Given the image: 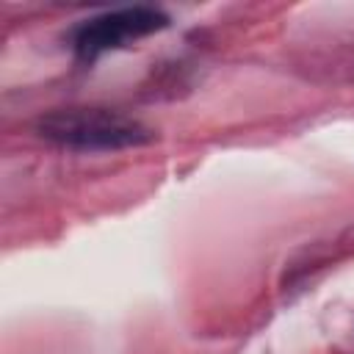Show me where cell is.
I'll return each instance as SVG.
<instances>
[{
  "mask_svg": "<svg viewBox=\"0 0 354 354\" xmlns=\"http://www.w3.org/2000/svg\"><path fill=\"white\" fill-rule=\"evenodd\" d=\"M36 133L50 144L80 152H116L152 141L149 127L105 108L53 111L36 122Z\"/></svg>",
  "mask_w": 354,
  "mask_h": 354,
  "instance_id": "obj_1",
  "label": "cell"
},
{
  "mask_svg": "<svg viewBox=\"0 0 354 354\" xmlns=\"http://www.w3.org/2000/svg\"><path fill=\"white\" fill-rule=\"evenodd\" d=\"M169 25V17L160 8L152 6H130V8H116L105 11L94 19H86L72 39L75 55L83 64L97 61L108 50L127 47L136 39H144L149 33H158Z\"/></svg>",
  "mask_w": 354,
  "mask_h": 354,
  "instance_id": "obj_2",
  "label": "cell"
}]
</instances>
